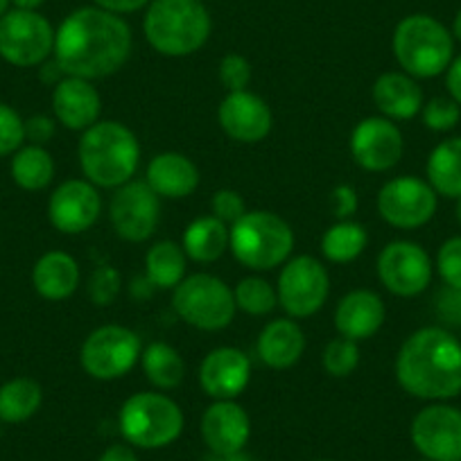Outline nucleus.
I'll list each match as a JSON object with an SVG mask.
<instances>
[{
    "instance_id": "f257e3e1",
    "label": "nucleus",
    "mask_w": 461,
    "mask_h": 461,
    "mask_svg": "<svg viewBox=\"0 0 461 461\" xmlns=\"http://www.w3.org/2000/svg\"><path fill=\"white\" fill-rule=\"evenodd\" d=\"M55 61L68 77H109L131 55V30L122 16L100 7H82L55 32Z\"/></svg>"
},
{
    "instance_id": "f03ea898",
    "label": "nucleus",
    "mask_w": 461,
    "mask_h": 461,
    "mask_svg": "<svg viewBox=\"0 0 461 461\" xmlns=\"http://www.w3.org/2000/svg\"><path fill=\"white\" fill-rule=\"evenodd\" d=\"M398 384L423 401L461 393V341L438 326L420 328L402 341L396 357Z\"/></svg>"
},
{
    "instance_id": "7ed1b4c3",
    "label": "nucleus",
    "mask_w": 461,
    "mask_h": 461,
    "mask_svg": "<svg viewBox=\"0 0 461 461\" xmlns=\"http://www.w3.org/2000/svg\"><path fill=\"white\" fill-rule=\"evenodd\" d=\"M77 157L86 181L100 188H121L139 170L140 145L122 122L100 121L82 134Z\"/></svg>"
},
{
    "instance_id": "20e7f679",
    "label": "nucleus",
    "mask_w": 461,
    "mask_h": 461,
    "mask_svg": "<svg viewBox=\"0 0 461 461\" xmlns=\"http://www.w3.org/2000/svg\"><path fill=\"white\" fill-rule=\"evenodd\" d=\"M145 39L166 57L197 52L211 34V16L202 0H152L145 14Z\"/></svg>"
},
{
    "instance_id": "39448f33",
    "label": "nucleus",
    "mask_w": 461,
    "mask_h": 461,
    "mask_svg": "<svg viewBox=\"0 0 461 461\" xmlns=\"http://www.w3.org/2000/svg\"><path fill=\"white\" fill-rule=\"evenodd\" d=\"M393 55L407 75L419 79L437 77L452 64L455 43L443 23L428 14H411L393 32Z\"/></svg>"
},
{
    "instance_id": "423d86ee",
    "label": "nucleus",
    "mask_w": 461,
    "mask_h": 461,
    "mask_svg": "<svg viewBox=\"0 0 461 461\" xmlns=\"http://www.w3.org/2000/svg\"><path fill=\"white\" fill-rule=\"evenodd\" d=\"M229 247L240 265L254 272H267L290 258L294 233L276 212L247 211L230 226Z\"/></svg>"
},
{
    "instance_id": "0eeeda50",
    "label": "nucleus",
    "mask_w": 461,
    "mask_h": 461,
    "mask_svg": "<svg viewBox=\"0 0 461 461\" xmlns=\"http://www.w3.org/2000/svg\"><path fill=\"white\" fill-rule=\"evenodd\" d=\"M184 411L172 398L158 392H140L127 398L118 414V428L130 446L140 450H158L184 432Z\"/></svg>"
},
{
    "instance_id": "6e6552de",
    "label": "nucleus",
    "mask_w": 461,
    "mask_h": 461,
    "mask_svg": "<svg viewBox=\"0 0 461 461\" xmlns=\"http://www.w3.org/2000/svg\"><path fill=\"white\" fill-rule=\"evenodd\" d=\"M172 305L188 326L199 330H221L236 317V299L221 278L193 274L175 287Z\"/></svg>"
},
{
    "instance_id": "1a4fd4ad",
    "label": "nucleus",
    "mask_w": 461,
    "mask_h": 461,
    "mask_svg": "<svg viewBox=\"0 0 461 461\" xmlns=\"http://www.w3.org/2000/svg\"><path fill=\"white\" fill-rule=\"evenodd\" d=\"M55 52L50 21L32 10H10L0 19V57L19 68L41 66Z\"/></svg>"
},
{
    "instance_id": "9d476101",
    "label": "nucleus",
    "mask_w": 461,
    "mask_h": 461,
    "mask_svg": "<svg viewBox=\"0 0 461 461\" xmlns=\"http://www.w3.org/2000/svg\"><path fill=\"white\" fill-rule=\"evenodd\" d=\"M140 360V337L125 326H102L84 339L79 362L95 380H118Z\"/></svg>"
},
{
    "instance_id": "9b49d317",
    "label": "nucleus",
    "mask_w": 461,
    "mask_h": 461,
    "mask_svg": "<svg viewBox=\"0 0 461 461\" xmlns=\"http://www.w3.org/2000/svg\"><path fill=\"white\" fill-rule=\"evenodd\" d=\"M330 278L326 267L314 256H296L285 263L278 276V305L292 319L312 317L326 303Z\"/></svg>"
},
{
    "instance_id": "f8f14e48",
    "label": "nucleus",
    "mask_w": 461,
    "mask_h": 461,
    "mask_svg": "<svg viewBox=\"0 0 461 461\" xmlns=\"http://www.w3.org/2000/svg\"><path fill=\"white\" fill-rule=\"evenodd\" d=\"M109 217L115 236L127 242H145L161 220V197L148 181H127L111 197Z\"/></svg>"
},
{
    "instance_id": "ddd939ff",
    "label": "nucleus",
    "mask_w": 461,
    "mask_h": 461,
    "mask_svg": "<svg viewBox=\"0 0 461 461\" xmlns=\"http://www.w3.org/2000/svg\"><path fill=\"white\" fill-rule=\"evenodd\" d=\"M437 197L428 181L419 176H398L380 188L378 212L396 229H419L437 212Z\"/></svg>"
},
{
    "instance_id": "4468645a",
    "label": "nucleus",
    "mask_w": 461,
    "mask_h": 461,
    "mask_svg": "<svg viewBox=\"0 0 461 461\" xmlns=\"http://www.w3.org/2000/svg\"><path fill=\"white\" fill-rule=\"evenodd\" d=\"M378 276L392 294L410 299L428 290L432 281V260L416 242L393 240L380 251Z\"/></svg>"
},
{
    "instance_id": "2eb2a0df",
    "label": "nucleus",
    "mask_w": 461,
    "mask_h": 461,
    "mask_svg": "<svg viewBox=\"0 0 461 461\" xmlns=\"http://www.w3.org/2000/svg\"><path fill=\"white\" fill-rule=\"evenodd\" d=\"M411 443L429 461H461V410L428 405L411 420Z\"/></svg>"
},
{
    "instance_id": "dca6fc26",
    "label": "nucleus",
    "mask_w": 461,
    "mask_h": 461,
    "mask_svg": "<svg viewBox=\"0 0 461 461\" xmlns=\"http://www.w3.org/2000/svg\"><path fill=\"white\" fill-rule=\"evenodd\" d=\"M102 212V197L86 179L64 181L48 202V220L59 233L77 236L91 229Z\"/></svg>"
},
{
    "instance_id": "f3484780",
    "label": "nucleus",
    "mask_w": 461,
    "mask_h": 461,
    "mask_svg": "<svg viewBox=\"0 0 461 461\" xmlns=\"http://www.w3.org/2000/svg\"><path fill=\"white\" fill-rule=\"evenodd\" d=\"M402 134L396 122L384 115H371L357 122L351 134V154L360 167L369 172H387L401 161Z\"/></svg>"
},
{
    "instance_id": "a211bd4d",
    "label": "nucleus",
    "mask_w": 461,
    "mask_h": 461,
    "mask_svg": "<svg viewBox=\"0 0 461 461\" xmlns=\"http://www.w3.org/2000/svg\"><path fill=\"white\" fill-rule=\"evenodd\" d=\"M217 118L226 136L238 143H260L272 131V109L251 91H230L217 109Z\"/></svg>"
},
{
    "instance_id": "6ab92c4d",
    "label": "nucleus",
    "mask_w": 461,
    "mask_h": 461,
    "mask_svg": "<svg viewBox=\"0 0 461 461\" xmlns=\"http://www.w3.org/2000/svg\"><path fill=\"white\" fill-rule=\"evenodd\" d=\"M251 380V362L247 353L233 346H221L203 357L199 366V384L215 401H236Z\"/></svg>"
},
{
    "instance_id": "aec40b11",
    "label": "nucleus",
    "mask_w": 461,
    "mask_h": 461,
    "mask_svg": "<svg viewBox=\"0 0 461 461\" xmlns=\"http://www.w3.org/2000/svg\"><path fill=\"white\" fill-rule=\"evenodd\" d=\"M202 437L212 455L245 450L251 437V420L236 401H215L202 416Z\"/></svg>"
},
{
    "instance_id": "412c9836",
    "label": "nucleus",
    "mask_w": 461,
    "mask_h": 461,
    "mask_svg": "<svg viewBox=\"0 0 461 461\" xmlns=\"http://www.w3.org/2000/svg\"><path fill=\"white\" fill-rule=\"evenodd\" d=\"M52 111L55 118L73 131H86L100 122L102 97L88 79L66 75L52 91Z\"/></svg>"
},
{
    "instance_id": "4be33fe9",
    "label": "nucleus",
    "mask_w": 461,
    "mask_h": 461,
    "mask_svg": "<svg viewBox=\"0 0 461 461\" xmlns=\"http://www.w3.org/2000/svg\"><path fill=\"white\" fill-rule=\"evenodd\" d=\"M384 314V303L375 292L353 290L337 303L335 328L346 339H369L383 328Z\"/></svg>"
},
{
    "instance_id": "5701e85b",
    "label": "nucleus",
    "mask_w": 461,
    "mask_h": 461,
    "mask_svg": "<svg viewBox=\"0 0 461 461\" xmlns=\"http://www.w3.org/2000/svg\"><path fill=\"white\" fill-rule=\"evenodd\" d=\"M148 185L166 199H184L199 185V170L188 157L179 152H163L149 161Z\"/></svg>"
},
{
    "instance_id": "b1692460",
    "label": "nucleus",
    "mask_w": 461,
    "mask_h": 461,
    "mask_svg": "<svg viewBox=\"0 0 461 461\" xmlns=\"http://www.w3.org/2000/svg\"><path fill=\"white\" fill-rule=\"evenodd\" d=\"M256 351L263 365L272 369H290L305 351L303 328L292 319H274L260 330Z\"/></svg>"
},
{
    "instance_id": "393cba45",
    "label": "nucleus",
    "mask_w": 461,
    "mask_h": 461,
    "mask_svg": "<svg viewBox=\"0 0 461 461\" xmlns=\"http://www.w3.org/2000/svg\"><path fill=\"white\" fill-rule=\"evenodd\" d=\"M374 102L389 121H410L423 109V91L407 73H383L374 84Z\"/></svg>"
},
{
    "instance_id": "a878e982",
    "label": "nucleus",
    "mask_w": 461,
    "mask_h": 461,
    "mask_svg": "<svg viewBox=\"0 0 461 461\" xmlns=\"http://www.w3.org/2000/svg\"><path fill=\"white\" fill-rule=\"evenodd\" d=\"M32 285L48 301H64L79 285V265L66 251H48L32 269Z\"/></svg>"
},
{
    "instance_id": "bb28decb",
    "label": "nucleus",
    "mask_w": 461,
    "mask_h": 461,
    "mask_svg": "<svg viewBox=\"0 0 461 461\" xmlns=\"http://www.w3.org/2000/svg\"><path fill=\"white\" fill-rule=\"evenodd\" d=\"M425 172L434 193L447 199L461 197V136L438 143L429 152Z\"/></svg>"
},
{
    "instance_id": "cd10ccee",
    "label": "nucleus",
    "mask_w": 461,
    "mask_h": 461,
    "mask_svg": "<svg viewBox=\"0 0 461 461\" xmlns=\"http://www.w3.org/2000/svg\"><path fill=\"white\" fill-rule=\"evenodd\" d=\"M230 230L217 217L206 215L190 221L184 233V251L194 263H212L229 249Z\"/></svg>"
},
{
    "instance_id": "c85d7f7f",
    "label": "nucleus",
    "mask_w": 461,
    "mask_h": 461,
    "mask_svg": "<svg viewBox=\"0 0 461 461\" xmlns=\"http://www.w3.org/2000/svg\"><path fill=\"white\" fill-rule=\"evenodd\" d=\"M12 179L19 188L37 193L55 179V161L43 145H25L12 154Z\"/></svg>"
},
{
    "instance_id": "c756f323",
    "label": "nucleus",
    "mask_w": 461,
    "mask_h": 461,
    "mask_svg": "<svg viewBox=\"0 0 461 461\" xmlns=\"http://www.w3.org/2000/svg\"><path fill=\"white\" fill-rule=\"evenodd\" d=\"M43 389L32 378H14L0 387V423H25L39 411Z\"/></svg>"
},
{
    "instance_id": "7c9ffc66",
    "label": "nucleus",
    "mask_w": 461,
    "mask_h": 461,
    "mask_svg": "<svg viewBox=\"0 0 461 461\" xmlns=\"http://www.w3.org/2000/svg\"><path fill=\"white\" fill-rule=\"evenodd\" d=\"M148 283L158 290H175L185 278V251L172 240H161L145 256Z\"/></svg>"
},
{
    "instance_id": "2f4dec72",
    "label": "nucleus",
    "mask_w": 461,
    "mask_h": 461,
    "mask_svg": "<svg viewBox=\"0 0 461 461\" xmlns=\"http://www.w3.org/2000/svg\"><path fill=\"white\" fill-rule=\"evenodd\" d=\"M143 371L149 383L157 389H175L184 383L185 365L184 357L179 356L176 348H172L166 341H154L140 356Z\"/></svg>"
},
{
    "instance_id": "473e14b6",
    "label": "nucleus",
    "mask_w": 461,
    "mask_h": 461,
    "mask_svg": "<svg viewBox=\"0 0 461 461\" xmlns=\"http://www.w3.org/2000/svg\"><path fill=\"white\" fill-rule=\"evenodd\" d=\"M366 242H369V236L365 226L357 221H337L323 233L321 254L330 263H353L366 249Z\"/></svg>"
},
{
    "instance_id": "72a5a7b5",
    "label": "nucleus",
    "mask_w": 461,
    "mask_h": 461,
    "mask_svg": "<svg viewBox=\"0 0 461 461\" xmlns=\"http://www.w3.org/2000/svg\"><path fill=\"white\" fill-rule=\"evenodd\" d=\"M233 299H236V305L242 312L254 314V317L269 314L278 303L276 290L260 276L242 278L236 290H233Z\"/></svg>"
},
{
    "instance_id": "f704fd0d",
    "label": "nucleus",
    "mask_w": 461,
    "mask_h": 461,
    "mask_svg": "<svg viewBox=\"0 0 461 461\" xmlns=\"http://www.w3.org/2000/svg\"><path fill=\"white\" fill-rule=\"evenodd\" d=\"M323 369L332 378H346L360 365V346L357 341L346 339V337H337V339L328 341L326 351H323Z\"/></svg>"
},
{
    "instance_id": "c9c22d12",
    "label": "nucleus",
    "mask_w": 461,
    "mask_h": 461,
    "mask_svg": "<svg viewBox=\"0 0 461 461\" xmlns=\"http://www.w3.org/2000/svg\"><path fill=\"white\" fill-rule=\"evenodd\" d=\"M420 113H423L425 127L432 131H450L461 121V106L452 97H432L425 102Z\"/></svg>"
},
{
    "instance_id": "e433bc0d",
    "label": "nucleus",
    "mask_w": 461,
    "mask_h": 461,
    "mask_svg": "<svg viewBox=\"0 0 461 461\" xmlns=\"http://www.w3.org/2000/svg\"><path fill=\"white\" fill-rule=\"evenodd\" d=\"M25 143V121L10 104L0 102V157L19 152Z\"/></svg>"
},
{
    "instance_id": "4c0bfd02",
    "label": "nucleus",
    "mask_w": 461,
    "mask_h": 461,
    "mask_svg": "<svg viewBox=\"0 0 461 461\" xmlns=\"http://www.w3.org/2000/svg\"><path fill=\"white\" fill-rule=\"evenodd\" d=\"M88 294L95 305H111L115 301V296L121 294V274L118 269L109 267V265H102L95 272L91 274V281H88Z\"/></svg>"
},
{
    "instance_id": "58836bf2",
    "label": "nucleus",
    "mask_w": 461,
    "mask_h": 461,
    "mask_svg": "<svg viewBox=\"0 0 461 461\" xmlns=\"http://www.w3.org/2000/svg\"><path fill=\"white\" fill-rule=\"evenodd\" d=\"M437 269L447 287L461 290V236L443 242L437 254Z\"/></svg>"
},
{
    "instance_id": "ea45409f",
    "label": "nucleus",
    "mask_w": 461,
    "mask_h": 461,
    "mask_svg": "<svg viewBox=\"0 0 461 461\" xmlns=\"http://www.w3.org/2000/svg\"><path fill=\"white\" fill-rule=\"evenodd\" d=\"M220 79L226 91H247L251 82V64L242 55H226L220 61Z\"/></svg>"
},
{
    "instance_id": "a19ab883",
    "label": "nucleus",
    "mask_w": 461,
    "mask_h": 461,
    "mask_svg": "<svg viewBox=\"0 0 461 461\" xmlns=\"http://www.w3.org/2000/svg\"><path fill=\"white\" fill-rule=\"evenodd\" d=\"M211 211H212V217L221 220L226 226L229 224L233 226L247 212V203L240 193L224 188V190H217V193L212 194Z\"/></svg>"
},
{
    "instance_id": "79ce46f5",
    "label": "nucleus",
    "mask_w": 461,
    "mask_h": 461,
    "mask_svg": "<svg viewBox=\"0 0 461 461\" xmlns=\"http://www.w3.org/2000/svg\"><path fill=\"white\" fill-rule=\"evenodd\" d=\"M55 136V121L50 115H32L25 121V140L32 145H46Z\"/></svg>"
},
{
    "instance_id": "37998d69",
    "label": "nucleus",
    "mask_w": 461,
    "mask_h": 461,
    "mask_svg": "<svg viewBox=\"0 0 461 461\" xmlns=\"http://www.w3.org/2000/svg\"><path fill=\"white\" fill-rule=\"evenodd\" d=\"M438 314L446 319L447 323H461V290L447 287L438 294Z\"/></svg>"
},
{
    "instance_id": "c03bdc74",
    "label": "nucleus",
    "mask_w": 461,
    "mask_h": 461,
    "mask_svg": "<svg viewBox=\"0 0 461 461\" xmlns=\"http://www.w3.org/2000/svg\"><path fill=\"white\" fill-rule=\"evenodd\" d=\"M332 212L337 217H348L357 208V194L351 185H337L330 194Z\"/></svg>"
},
{
    "instance_id": "a18cd8bd",
    "label": "nucleus",
    "mask_w": 461,
    "mask_h": 461,
    "mask_svg": "<svg viewBox=\"0 0 461 461\" xmlns=\"http://www.w3.org/2000/svg\"><path fill=\"white\" fill-rule=\"evenodd\" d=\"M100 10L113 12V14H131V12H139L140 7H145L149 0H93Z\"/></svg>"
},
{
    "instance_id": "49530a36",
    "label": "nucleus",
    "mask_w": 461,
    "mask_h": 461,
    "mask_svg": "<svg viewBox=\"0 0 461 461\" xmlns=\"http://www.w3.org/2000/svg\"><path fill=\"white\" fill-rule=\"evenodd\" d=\"M446 86H447V93H450L452 100L461 106V57L452 59V64L447 66Z\"/></svg>"
},
{
    "instance_id": "de8ad7c7",
    "label": "nucleus",
    "mask_w": 461,
    "mask_h": 461,
    "mask_svg": "<svg viewBox=\"0 0 461 461\" xmlns=\"http://www.w3.org/2000/svg\"><path fill=\"white\" fill-rule=\"evenodd\" d=\"M97 461H139V456H136L134 447L122 446V443H113V446H109L102 452Z\"/></svg>"
},
{
    "instance_id": "09e8293b",
    "label": "nucleus",
    "mask_w": 461,
    "mask_h": 461,
    "mask_svg": "<svg viewBox=\"0 0 461 461\" xmlns=\"http://www.w3.org/2000/svg\"><path fill=\"white\" fill-rule=\"evenodd\" d=\"M206 461H254L249 455H245V450L230 452V455H208Z\"/></svg>"
},
{
    "instance_id": "8fccbe9b",
    "label": "nucleus",
    "mask_w": 461,
    "mask_h": 461,
    "mask_svg": "<svg viewBox=\"0 0 461 461\" xmlns=\"http://www.w3.org/2000/svg\"><path fill=\"white\" fill-rule=\"evenodd\" d=\"M14 10H32L37 12V7L43 5V0H10Z\"/></svg>"
},
{
    "instance_id": "3c124183",
    "label": "nucleus",
    "mask_w": 461,
    "mask_h": 461,
    "mask_svg": "<svg viewBox=\"0 0 461 461\" xmlns=\"http://www.w3.org/2000/svg\"><path fill=\"white\" fill-rule=\"evenodd\" d=\"M452 34H455V37L459 39V41H461V10L456 12V16H455V23H452Z\"/></svg>"
},
{
    "instance_id": "603ef678",
    "label": "nucleus",
    "mask_w": 461,
    "mask_h": 461,
    "mask_svg": "<svg viewBox=\"0 0 461 461\" xmlns=\"http://www.w3.org/2000/svg\"><path fill=\"white\" fill-rule=\"evenodd\" d=\"M10 0H0V19H3V16L7 14V12H10Z\"/></svg>"
},
{
    "instance_id": "864d4df0",
    "label": "nucleus",
    "mask_w": 461,
    "mask_h": 461,
    "mask_svg": "<svg viewBox=\"0 0 461 461\" xmlns=\"http://www.w3.org/2000/svg\"><path fill=\"white\" fill-rule=\"evenodd\" d=\"M456 221H459V226H461V197H456Z\"/></svg>"
},
{
    "instance_id": "5fc2aeb1",
    "label": "nucleus",
    "mask_w": 461,
    "mask_h": 461,
    "mask_svg": "<svg viewBox=\"0 0 461 461\" xmlns=\"http://www.w3.org/2000/svg\"><path fill=\"white\" fill-rule=\"evenodd\" d=\"M0 437H3V428H0Z\"/></svg>"
},
{
    "instance_id": "6e6d98bb",
    "label": "nucleus",
    "mask_w": 461,
    "mask_h": 461,
    "mask_svg": "<svg viewBox=\"0 0 461 461\" xmlns=\"http://www.w3.org/2000/svg\"><path fill=\"white\" fill-rule=\"evenodd\" d=\"M319 461H330V459H319Z\"/></svg>"
},
{
    "instance_id": "4d7b16f0",
    "label": "nucleus",
    "mask_w": 461,
    "mask_h": 461,
    "mask_svg": "<svg viewBox=\"0 0 461 461\" xmlns=\"http://www.w3.org/2000/svg\"><path fill=\"white\" fill-rule=\"evenodd\" d=\"M423 461H429V459H423Z\"/></svg>"
}]
</instances>
